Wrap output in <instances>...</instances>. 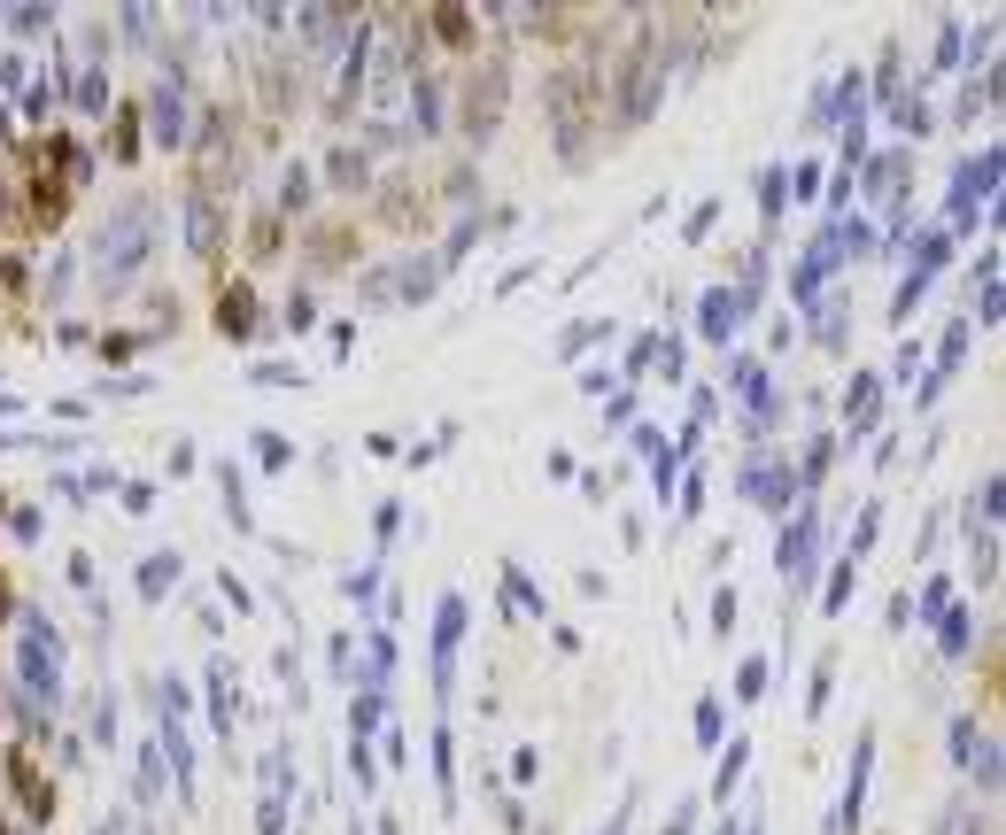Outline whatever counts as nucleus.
I'll list each match as a JSON object with an SVG mask.
<instances>
[{
  "mask_svg": "<svg viewBox=\"0 0 1006 835\" xmlns=\"http://www.w3.org/2000/svg\"><path fill=\"white\" fill-rule=\"evenodd\" d=\"M496 109H503V62H480L473 93H465V132L488 140V132H496Z\"/></svg>",
  "mask_w": 1006,
  "mask_h": 835,
  "instance_id": "nucleus-1",
  "label": "nucleus"
},
{
  "mask_svg": "<svg viewBox=\"0 0 1006 835\" xmlns=\"http://www.w3.org/2000/svg\"><path fill=\"white\" fill-rule=\"evenodd\" d=\"M248 325H256V294H248V287H225V294H217V333H233V341H240Z\"/></svg>",
  "mask_w": 1006,
  "mask_h": 835,
  "instance_id": "nucleus-2",
  "label": "nucleus"
},
{
  "mask_svg": "<svg viewBox=\"0 0 1006 835\" xmlns=\"http://www.w3.org/2000/svg\"><path fill=\"white\" fill-rule=\"evenodd\" d=\"M0 611H8V580H0Z\"/></svg>",
  "mask_w": 1006,
  "mask_h": 835,
  "instance_id": "nucleus-3",
  "label": "nucleus"
}]
</instances>
